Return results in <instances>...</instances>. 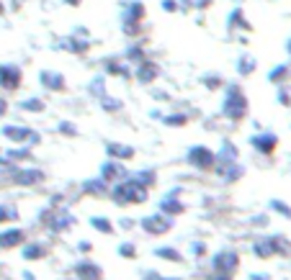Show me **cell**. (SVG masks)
<instances>
[{
  "label": "cell",
  "instance_id": "6da1fadb",
  "mask_svg": "<svg viewBox=\"0 0 291 280\" xmlns=\"http://www.w3.org/2000/svg\"><path fill=\"white\" fill-rule=\"evenodd\" d=\"M108 198L116 206H142L150 198V188H144L139 180H134V175H129L126 180H119L111 185Z\"/></svg>",
  "mask_w": 291,
  "mask_h": 280
},
{
  "label": "cell",
  "instance_id": "7a4b0ae2",
  "mask_svg": "<svg viewBox=\"0 0 291 280\" xmlns=\"http://www.w3.org/2000/svg\"><path fill=\"white\" fill-rule=\"evenodd\" d=\"M250 111V100L237 82L225 85V100H222V116L232 123H240Z\"/></svg>",
  "mask_w": 291,
  "mask_h": 280
},
{
  "label": "cell",
  "instance_id": "3957f363",
  "mask_svg": "<svg viewBox=\"0 0 291 280\" xmlns=\"http://www.w3.org/2000/svg\"><path fill=\"white\" fill-rule=\"evenodd\" d=\"M144 16H147V8L144 3H139V0H129V3H124L121 8V29L126 36H142L144 34Z\"/></svg>",
  "mask_w": 291,
  "mask_h": 280
},
{
  "label": "cell",
  "instance_id": "277c9868",
  "mask_svg": "<svg viewBox=\"0 0 291 280\" xmlns=\"http://www.w3.org/2000/svg\"><path fill=\"white\" fill-rule=\"evenodd\" d=\"M186 162H188V167H193L198 172H211L216 165V152L206 144H193L186 152Z\"/></svg>",
  "mask_w": 291,
  "mask_h": 280
},
{
  "label": "cell",
  "instance_id": "5b68a950",
  "mask_svg": "<svg viewBox=\"0 0 291 280\" xmlns=\"http://www.w3.org/2000/svg\"><path fill=\"white\" fill-rule=\"evenodd\" d=\"M0 136H3L6 142L11 144H18V147H36L41 142V136L34 131L31 126H21V123H6L3 128H0Z\"/></svg>",
  "mask_w": 291,
  "mask_h": 280
},
{
  "label": "cell",
  "instance_id": "8992f818",
  "mask_svg": "<svg viewBox=\"0 0 291 280\" xmlns=\"http://www.w3.org/2000/svg\"><path fill=\"white\" fill-rule=\"evenodd\" d=\"M211 270L214 272H225V275H232L237 267H240V254L235 249H219L211 254V260H209Z\"/></svg>",
  "mask_w": 291,
  "mask_h": 280
},
{
  "label": "cell",
  "instance_id": "52a82bcc",
  "mask_svg": "<svg viewBox=\"0 0 291 280\" xmlns=\"http://www.w3.org/2000/svg\"><path fill=\"white\" fill-rule=\"evenodd\" d=\"M139 226H142L144 234H150V236H163V234H168V231L173 229V219L158 211V213H147V216L139 221Z\"/></svg>",
  "mask_w": 291,
  "mask_h": 280
},
{
  "label": "cell",
  "instance_id": "ba28073f",
  "mask_svg": "<svg viewBox=\"0 0 291 280\" xmlns=\"http://www.w3.org/2000/svg\"><path fill=\"white\" fill-rule=\"evenodd\" d=\"M44 180H47V175H44V170L39 167H24V165H18L13 170V183L21 185V188H36L41 185Z\"/></svg>",
  "mask_w": 291,
  "mask_h": 280
},
{
  "label": "cell",
  "instance_id": "9c48e42d",
  "mask_svg": "<svg viewBox=\"0 0 291 280\" xmlns=\"http://www.w3.org/2000/svg\"><path fill=\"white\" fill-rule=\"evenodd\" d=\"M49 211H52V208H49ZM75 224H78V219H75L67 208H54L49 216H47V226H49L52 234H62V231H67V229H72Z\"/></svg>",
  "mask_w": 291,
  "mask_h": 280
},
{
  "label": "cell",
  "instance_id": "30bf717a",
  "mask_svg": "<svg viewBox=\"0 0 291 280\" xmlns=\"http://www.w3.org/2000/svg\"><path fill=\"white\" fill-rule=\"evenodd\" d=\"M131 77L137 80L139 85H152L155 80L160 77V64L152 62V59H142L139 64L131 67Z\"/></svg>",
  "mask_w": 291,
  "mask_h": 280
},
{
  "label": "cell",
  "instance_id": "8fae6325",
  "mask_svg": "<svg viewBox=\"0 0 291 280\" xmlns=\"http://www.w3.org/2000/svg\"><path fill=\"white\" fill-rule=\"evenodd\" d=\"M21 82H24V72H21L18 64H11V62L0 64V88L13 93L21 88Z\"/></svg>",
  "mask_w": 291,
  "mask_h": 280
},
{
  "label": "cell",
  "instance_id": "7c38bea8",
  "mask_svg": "<svg viewBox=\"0 0 291 280\" xmlns=\"http://www.w3.org/2000/svg\"><path fill=\"white\" fill-rule=\"evenodd\" d=\"M131 175V172L126 170V162H119V160H106L101 165V178L108 183V185H114L119 180H126Z\"/></svg>",
  "mask_w": 291,
  "mask_h": 280
},
{
  "label": "cell",
  "instance_id": "4fadbf2b",
  "mask_svg": "<svg viewBox=\"0 0 291 280\" xmlns=\"http://www.w3.org/2000/svg\"><path fill=\"white\" fill-rule=\"evenodd\" d=\"M39 82H41V88L49 90V93H64L67 90V77L59 70H41Z\"/></svg>",
  "mask_w": 291,
  "mask_h": 280
},
{
  "label": "cell",
  "instance_id": "5bb4252c",
  "mask_svg": "<svg viewBox=\"0 0 291 280\" xmlns=\"http://www.w3.org/2000/svg\"><path fill=\"white\" fill-rule=\"evenodd\" d=\"M186 211V203L181 198V188L170 190L168 196H163L160 201V213H165V216H181V213Z\"/></svg>",
  "mask_w": 291,
  "mask_h": 280
},
{
  "label": "cell",
  "instance_id": "9a60e30c",
  "mask_svg": "<svg viewBox=\"0 0 291 280\" xmlns=\"http://www.w3.org/2000/svg\"><path fill=\"white\" fill-rule=\"evenodd\" d=\"M250 147L260 155H273L276 147H278V136L273 131H258L250 136Z\"/></svg>",
  "mask_w": 291,
  "mask_h": 280
},
{
  "label": "cell",
  "instance_id": "2e32d148",
  "mask_svg": "<svg viewBox=\"0 0 291 280\" xmlns=\"http://www.w3.org/2000/svg\"><path fill=\"white\" fill-rule=\"evenodd\" d=\"M103 75L108 77H119V80H131V64L126 59H103Z\"/></svg>",
  "mask_w": 291,
  "mask_h": 280
},
{
  "label": "cell",
  "instance_id": "e0dca14e",
  "mask_svg": "<svg viewBox=\"0 0 291 280\" xmlns=\"http://www.w3.org/2000/svg\"><path fill=\"white\" fill-rule=\"evenodd\" d=\"M26 242V231L18 226H8L0 231V249H18Z\"/></svg>",
  "mask_w": 291,
  "mask_h": 280
},
{
  "label": "cell",
  "instance_id": "ac0fdd59",
  "mask_svg": "<svg viewBox=\"0 0 291 280\" xmlns=\"http://www.w3.org/2000/svg\"><path fill=\"white\" fill-rule=\"evenodd\" d=\"M106 155H108V160L129 162V160H134L137 149H134L131 144H121V142H106Z\"/></svg>",
  "mask_w": 291,
  "mask_h": 280
},
{
  "label": "cell",
  "instance_id": "d6986e66",
  "mask_svg": "<svg viewBox=\"0 0 291 280\" xmlns=\"http://www.w3.org/2000/svg\"><path fill=\"white\" fill-rule=\"evenodd\" d=\"M57 49H64L70 54H88V36H80V34H72V36H64L59 39V47Z\"/></svg>",
  "mask_w": 291,
  "mask_h": 280
},
{
  "label": "cell",
  "instance_id": "ffe728a7",
  "mask_svg": "<svg viewBox=\"0 0 291 280\" xmlns=\"http://www.w3.org/2000/svg\"><path fill=\"white\" fill-rule=\"evenodd\" d=\"M83 193H85V196H93V198H106L111 193V185L98 175V178H91V180L83 183Z\"/></svg>",
  "mask_w": 291,
  "mask_h": 280
},
{
  "label": "cell",
  "instance_id": "44dd1931",
  "mask_svg": "<svg viewBox=\"0 0 291 280\" xmlns=\"http://www.w3.org/2000/svg\"><path fill=\"white\" fill-rule=\"evenodd\" d=\"M227 26H230V31H235V29H240V31H253L250 21L245 18L242 6H235V8H232V13L227 16Z\"/></svg>",
  "mask_w": 291,
  "mask_h": 280
},
{
  "label": "cell",
  "instance_id": "7402d4cb",
  "mask_svg": "<svg viewBox=\"0 0 291 280\" xmlns=\"http://www.w3.org/2000/svg\"><path fill=\"white\" fill-rule=\"evenodd\" d=\"M253 252H255V257H260V260L273 257V254H276L273 236H260V239H255V242H253Z\"/></svg>",
  "mask_w": 291,
  "mask_h": 280
},
{
  "label": "cell",
  "instance_id": "603a6c76",
  "mask_svg": "<svg viewBox=\"0 0 291 280\" xmlns=\"http://www.w3.org/2000/svg\"><path fill=\"white\" fill-rule=\"evenodd\" d=\"M21 249H24V252H21V254H24V260H44V257H47V247H44L41 242H24V244H21Z\"/></svg>",
  "mask_w": 291,
  "mask_h": 280
},
{
  "label": "cell",
  "instance_id": "cb8c5ba5",
  "mask_svg": "<svg viewBox=\"0 0 291 280\" xmlns=\"http://www.w3.org/2000/svg\"><path fill=\"white\" fill-rule=\"evenodd\" d=\"M255 70H258V59H255L253 54H248V52H242L240 59H237V75H240V77H248V75H253Z\"/></svg>",
  "mask_w": 291,
  "mask_h": 280
},
{
  "label": "cell",
  "instance_id": "d4e9b609",
  "mask_svg": "<svg viewBox=\"0 0 291 280\" xmlns=\"http://www.w3.org/2000/svg\"><path fill=\"white\" fill-rule=\"evenodd\" d=\"M75 272H78L80 280H101V267H98L96 262H91V260L80 262V265L75 267Z\"/></svg>",
  "mask_w": 291,
  "mask_h": 280
},
{
  "label": "cell",
  "instance_id": "484cf974",
  "mask_svg": "<svg viewBox=\"0 0 291 280\" xmlns=\"http://www.w3.org/2000/svg\"><path fill=\"white\" fill-rule=\"evenodd\" d=\"M18 108L21 111H26V113H44V108H47V103H44L39 95H31V98H24L18 103Z\"/></svg>",
  "mask_w": 291,
  "mask_h": 280
},
{
  "label": "cell",
  "instance_id": "4316f807",
  "mask_svg": "<svg viewBox=\"0 0 291 280\" xmlns=\"http://www.w3.org/2000/svg\"><path fill=\"white\" fill-rule=\"evenodd\" d=\"M98 103H101V108H103L106 113H119V111L124 108V100L116 98V95H111V93H106L103 98H98Z\"/></svg>",
  "mask_w": 291,
  "mask_h": 280
},
{
  "label": "cell",
  "instance_id": "83f0119b",
  "mask_svg": "<svg viewBox=\"0 0 291 280\" xmlns=\"http://www.w3.org/2000/svg\"><path fill=\"white\" fill-rule=\"evenodd\" d=\"M88 93H91L96 100L98 98H103L108 90H106V75H98V77H93L91 80V85H88Z\"/></svg>",
  "mask_w": 291,
  "mask_h": 280
},
{
  "label": "cell",
  "instance_id": "f1b7e54d",
  "mask_svg": "<svg viewBox=\"0 0 291 280\" xmlns=\"http://www.w3.org/2000/svg\"><path fill=\"white\" fill-rule=\"evenodd\" d=\"M124 59H126V62L131 64V67H134V64H139L142 59H147V52H144V47H142V44H134V47H129V49H126Z\"/></svg>",
  "mask_w": 291,
  "mask_h": 280
},
{
  "label": "cell",
  "instance_id": "f546056e",
  "mask_svg": "<svg viewBox=\"0 0 291 280\" xmlns=\"http://www.w3.org/2000/svg\"><path fill=\"white\" fill-rule=\"evenodd\" d=\"M91 226H93L96 231H101V234H114V231H116L114 221L106 219V216H93V219H91Z\"/></svg>",
  "mask_w": 291,
  "mask_h": 280
},
{
  "label": "cell",
  "instance_id": "4dcf8cb0",
  "mask_svg": "<svg viewBox=\"0 0 291 280\" xmlns=\"http://www.w3.org/2000/svg\"><path fill=\"white\" fill-rule=\"evenodd\" d=\"M288 77V64H276V67L268 72V82H273V85H283Z\"/></svg>",
  "mask_w": 291,
  "mask_h": 280
},
{
  "label": "cell",
  "instance_id": "1f68e13d",
  "mask_svg": "<svg viewBox=\"0 0 291 280\" xmlns=\"http://www.w3.org/2000/svg\"><path fill=\"white\" fill-rule=\"evenodd\" d=\"M134 180H139L144 188H155V183H158V172L155 170H139V172H134Z\"/></svg>",
  "mask_w": 291,
  "mask_h": 280
},
{
  "label": "cell",
  "instance_id": "d6a6232c",
  "mask_svg": "<svg viewBox=\"0 0 291 280\" xmlns=\"http://www.w3.org/2000/svg\"><path fill=\"white\" fill-rule=\"evenodd\" d=\"M155 254L160 257V260H170V262H183V254H178L175 247H158Z\"/></svg>",
  "mask_w": 291,
  "mask_h": 280
},
{
  "label": "cell",
  "instance_id": "836d02e7",
  "mask_svg": "<svg viewBox=\"0 0 291 280\" xmlns=\"http://www.w3.org/2000/svg\"><path fill=\"white\" fill-rule=\"evenodd\" d=\"M163 123L168 128H181V126L188 123V116L186 113H168V116H163Z\"/></svg>",
  "mask_w": 291,
  "mask_h": 280
},
{
  "label": "cell",
  "instance_id": "e575fe53",
  "mask_svg": "<svg viewBox=\"0 0 291 280\" xmlns=\"http://www.w3.org/2000/svg\"><path fill=\"white\" fill-rule=\"evenodd\" d=\"M268 208L276 211L278 216H283V219H291V206H288V203H283V201H278V198H273L271 203H268Z\"/></svg>",
  "mask_w": 291,
  "mask_h": 280
},
{
  "label": "cell",
  "instance_id": "d590c367",
  "mask_svg": "<svg viewBox=\"0 0 291 280\" xmlns=\"http://www.w3.org/2000/svg\"><path fill=\"white\" fill-rule=\"evenodd\" d=\"M18 219V211L13 206H6V203H0V226L8 224V221H16Z\"/></svg>",
  "mask_w": 291,
  "mask_h": 280
},
{
  "label": "cell",
  "instance_id": "8d00e7d4",
  "mask_svg": "<svg viewBox=\"0 0 291 280\" xmlns=\"http://www.w3.org/2000/svg\"><path fill=\"white\" fill-rule=\"evenodd\" d=\"M206 85L209 90H219V88H225V80H222L219 75H204V80H201Z\"/></svg>",
  "mask_w": 291,
  "mask_h": 280
},
{
  "label": "cell",
  "instance_id": "74e56055",
  "mask_svg": "<svg viewBox=\"0 0 291 280\" xmlns=\"http://www.w3.org/2000/svg\"><path fill=\"white\" fill-rule=\"evenodd\" d=\"M59 134H64V136H80V128L72 121H59Z\"/></svg>",
  "mask_w": 291,
  "mask_h": 280
},
{
  "label": "cell",
  "instance_id": "f35d334b",
  "mask_svg": "<svg viewBox=\"0 0 291 280\" xmlns=\"http://www.w3.org/2000/svg\"><path fill=\"white\" fill-rule=\"evenodd\" d=\"M119 254H121V257H129V260H134V257H137V247H134L131 242H124V244H119Z\"/></svg>",
  "mask_w": 291,
  "mask_h": 280
},
{
  "label": "cell",
  "instance_id": "ab89813d",
  "mask_svg": "<svg viewBox=\"0 0 291 280\" xmlns=\"http://www.w3.org/2000/svg\"><path fill=\"white\" fill-rule=\"evenodd\" d=\"M163 11L165 13H175V11H181V6H178V0H163Z\"/></svg>",
  "mask_w": 291,
  "mask_h": 280
},
{
  "label": "cell",
  "instance_id": "60d3db41",
  "mask_svg": "<svg viewBox=\"0 0 291 280\" xmlns=\"http://www.w3.org/2000/svg\"><path fill=\"white\" fill-rule=\"evenodd\" d=\"M191 252H193V257H204V254H206V244H204V242H193V244H191Z\"/></svg>",
  "mask_w": 291,
  "mask_h": 280
},
{
  "label": "cell",
  "instance_id": "b9f144b4",
  "mask_svg": "<svg viewBox=\"0 0 291 280\" xmlns=\"http://www.w3.org/2000/svg\"><path fill=\"white\" fill-rule=\"evenodd\" d=\"M6 113H8V100H6L3 95H0V121L6 118Z\"/></svg>",
  "mask_w": 291,
  "mask_h": 280
},
{
  "label": "cell",
  "instance_id": "7bdbcfd3",
  "mask_svg": "<svg viewBox=\"0 0 291 280\" xmlns=\"http://www.w3.org/2000/svg\"><path fill=\"white\" fill-rule=\"evenodd\" d=\"M62 3H64V6H70V8H78L83 0H62Z\"/></svg>",
  "mask_w": 291,
  "mask_h": 280
},
{
  "label": "cell",
  "instance_id": "ee69618b",
  "mask_svg": "<svg viewBox=\"0 0 291 280\" xmlns=\"http://www.w3.org/2000/svg\"><path fill=\"white\" fill-rule=\"evenodd\" d=\"M91 247H93L91 242H80V244H78V249H80V252H88V249H91Z\"/></svg>",
  "mask_w": 291,
  "mask_h": 280
},
{
  "label": "cell",
  "instance_id": "f6af8a7d",
  "mask_svg": "<svg viewBox=\"0 0 291 280\" xmlns=\"http://www.w3.org/2000/svg\"><path fill=\"white\" fill-rule=\"evenodd\" d=\"M0 16H6V6H3V0H0Z\"/></svg>",
  "mask_w": 291,
  "mask_h": 280
},
{
  "label": "cell",
  "instance_id": "bcb514c9",
  "mask_svg": "<svg viewBox=\"0 0 291 280\" xmlns=\"http://www.w3.org/2000/svg\"><path fill=\"white\" fill-rule=\"evenodd\" d=\"M286 52H288V54H291V39H288V41H286Z\"/></svg>",
  "mask_w": 291,
  "mask_h": 280
},
{
  "label": "cell",
  "instance_id": "7dc6e473",
  "mask_svg": "<svg viewBox=\"0 0 291 280\" xmlns=\"http://www.w3.org/2000/svg\"><path fill=\"white\" fill-rule=\"evenodd\" d=\"M158 280H181V277H158Z\"/></svg>",
  "mask_w": 291,
  "mask_h": 280
},
{
  "label": "cell",
  "instance_id": "c3c4849f",
  "mask_svg": "<svg viewBox=\"0 0 291 280\" xmlns=\"http://www.w3.org/2000/svg\"><path fill=\"white\" fill-rule=\"evenodd\" d=\"M253 280H265V277H260V275H253Z\"/></svg>",
  "mask_w": 291,
  "mask_h": 280
},
{
  "label": "cell",
  "instance_id": "681fc988",
  "mask_svg": "<svg viewBox=\"0 0 291 280\" xmlns=\"http://www.w3.org/2000/svg\"><path fill=\"white\" fill-rule=\"evenodd\" d=\"M235 3H237V6H242V3H245V0H235Z\"/></svg>",
  "mask_w": 291,
  "mask_h": 280
}]
</instances>
